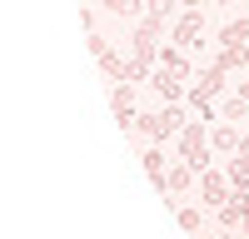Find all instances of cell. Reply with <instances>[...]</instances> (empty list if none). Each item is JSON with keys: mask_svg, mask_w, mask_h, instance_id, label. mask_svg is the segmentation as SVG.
<instances>
[{"mask_svg": "<svg viewBox=\"0 0 249 239\" xmlns=\"http://www.w3.org/2000/svg\"><path fill=\"white\" fill-rule=\"evenodd\" d=\"M184 130V110L179 105H164V110H140V120H135V135H144L150 145H164L170 135H179Z\"/></svg>", "mask_w": 249, "mask_h": 239, "instance_id": "cell-1", "label": "cell"}, {"mask_svg": "<svg viewBox=\"0 0 249 239\" xmlns=\"http://www.w3.org/2000/svg\"><path fill=\"white\" fill-rule=\"evenodd\" d=\"M224 75H230V70H219V65H210V70H199V75H195V85H190V90H184V100H190V105L199 110V120H219L210 100H214V95L224 90Z\"/></svg>", "mask_w": 249, "mask_h": 239, "instance_id": "cell-2", "label": "cell"}, {"mask_svg": "<svg viewBox=\"0 0 249 239\" xmlns=\"http://www.w3.org/2000/svg\"><path fill=\"white\" fill-rule=\"evenodd\" d=\"M210 130H204V120H184V130H179V159H190V165L204 174L210 170Z\"/></svg>", "mask_w": 249, "mask_h": 239, "instance_id": "cell-3", "label": "cell"}, {"mask_svg": "<svg viewBox=\"0 0 249 239\" xmlns=\"http://www.w3.org/2000/svg\"><path fill=\"white\" fill-rule=\"evenodd\" d=\"M170 40H175L179 50H199V45H204V10H179Z\"/></svg>", "mask_w": 249, "mask_h": 239, "instance_id": "cell-4", "label": "cell"}, {"mask_svg": "<svg viewBox=\"0 0 249 239\" xmlns=\"http://www.w3.org/2000/svg\"><path fill=\"white\" fill-rule=\"evenodd\" d=\"M110 110H115V120H120V130H135V120H140V110H135V80H115Z\"/></svg>", "mask_w": 249, "mask_h": 239, "instance_id": "cell-5", "label": "cell"}, {"mask_svg": "<svg viewBox=\"0 0 249 239\" xmlns=\"http://www.w3.org/2000/svg\"><path fill=\"white\" fill-rule=\"evenodd\" d=\"M199 199H204L210 209L230 205V199H234V185H230V174H219V170H204V174H199Z\"/></svg>", "mask_w": 249, "mask_h": 239, "instance_id": "cell-6", "label": "cell"}, {"mask_svg": "<svg viewBox=\"0 0 249 239\" xmlns=\"http://www.w3.org/2000/svg\"><path fill=\"white\" fill-rule=\"evenodd\" d=\"M150 85H155V95L164 100V105H179V100H184V75H175V70H164V65H155V75H150Z\"/></svg>", "mask_w": 249, "mask_h": 239, "instance_id": "cell-7", "label": "cell"}, {"mask_svg": "<svg viewBox=\"0 0 249 239\" xmlns=\"http://www.w3.org/2000/svg\"><path fill=\"white\" fill-rule=\"evenodd\" d=\"M195 174H199V170L190 165V159H179V165H170V170H164V194H175V199H179L184 189L195 185Z\"/></svg>", "mask_w": 249, "mask_h": 239, "instance_id": "cell-8", "label": "cell"}, {"mask_svg": "<svg viewBox=\"0 0 249 239\" xmlns=\"http://www.w3.org/2000/svg\"><path fill=\"white\" fill-rule=\"evenodd\" d=\"M210 145H214V154H239V145H244V135L224 120V125H214L210 130Z\"/></svg>", "mask_w": 249, "mask_h": 239, "instance_id": "cell-9", "label": "cell"}, {"mask_svg": "<svg viewBox=\"0 0 249 239\" xmlns=\"http://www.w3.org/2000/svg\"><path fill=\"white\" fill-rule=\"evenodd\" d=\"M140 159H144V174L155 179V189H164V170H170V165H164V150H160V145H144Z\"/></svg>", "mask_w": 249, "mask_h": 239, "instance_id": "cell-10", "label": "cell"}, {"mask_svg": "<svg viewBox=\"0 0 249 239\" xmlns=\"http://www.w3.org/2000/svg\"><path fill=\"white\" fill-rule=\"evenodd\" d=\"M160 65H164V70H175V75H184V80H195V70H190V60H184L179 45H160Z\"/></svg>", "mask_w": 249, "mask_h": 239, "instance_id": "cell-11", "label": "cell"}, {"mask_svg": "<svg viewBox=\"0 0 249 239\" xmlns=\"http://www.w3.org/2000/svg\"><path fill=\"white\" fill-rule=\"evenodd\" d=\"M214 65H219V70H244V65H249V45H219Z\"/></svg>", "mask_w": 249, "mask_h": 239, "instance_id": "cell-12", "label": "cell"}, {"mask_svg": "<svg viewBox=\"0 0 249 239\" xmlns=\"http://www.w3.org/2000/svg\"><path fill=\"white\" fill-rule=\"evenodd\" d=\"M214 214H219V229H239V224H244V199L234 194L230 205H219Z\"/></svg>", "mask_w": 249, "mask_h": 239, "instance_id": "cell-13", "label": "cell"}, {"mask_svg": "<svg viewBox=\"0 0 249 239\" xmlns=\"http://www.w3.org/2000/svg\"><path fill=\"white\" fill-rule=\"evenodd\" d=\"M249 40V15L230 20V25H219V45H244Z\"/></svg>", "mask_w": 249, "mask_h": 239, "instance_id": "cell-14", "label": "cell"}, {"mask_svg": "<svg viewBox=\"0 0 249 239\" xmlns=\"http://www.w3.org/2000/svg\"><path fill=\"white\" fill-rule=\"evenodd\" d=\"M219 120H230V125H239V120H249V100H244V95H230V100L219 105Z\"/></svg>", "mask_w": 249, "mask_h": 239, "instance_id": "cell-15", "label": "cell"}, {"mask_svg": "<svg viewBox=\"0 0 249 239\" xmlns=\"http://www.w3.org/2000/svg\"><path fill=\"white\" fill-rule=\"evenodd\" d=\"M175 214H179V229H190V234H199V224H204V214H199L195 205H175Z\"/></svg>", "mask_w": 249, "mask_h": 239, "instance_id": "cell-16", "label": "cell"}, {"mask_svg": "<svg viewBox=\"0 0 249 239\" xmlns=\"http://www.w3.org/2000/svg\"><path fill=\"white\" fill-rule=\"evenodd\" d=\"M150 10H155V15H170V10H175V0H150Z\"/></svg>", "mask_w": 249, "mask_h": 239, "instance_id": "cell-17", "label": "cell"}, {"mask_svg": "<svg viewBox=\"0 0 249 239\" xmlns=\"http://www.w3.org/2000/svg\"><path fill=\"white\" fill-rule=\"evenodd\" d=\"M214 239H234V229H219V234H214Z\"/></svg>", "mask_w": 249, "mask_h": 239, "instance_id": "cell-18", "label": "cell"}, {"mask_svg": "<svg viewBox=\"0 0 249 239\" xmlns=\"http://www.w3.org/2000/svg\"><path fill=\"white\" fill-rule=\"evenodd\" d=\"M219 5H224V0H219Z\"/></svg>", "mask_w": 249, "mask_h": 239, "instance_id": "cell-19", "label": "cell"}]
</instances>
